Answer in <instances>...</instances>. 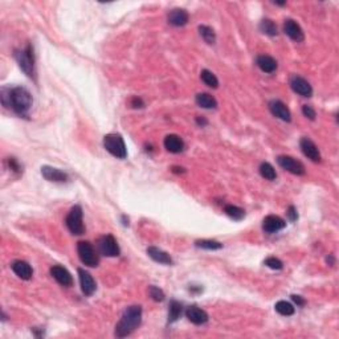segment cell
<instances>
[{"label": "cell", "mask_w": 339, "mask_h": 339, "mask_svg": "<svg viewBox=\"0 0 339 339\" xmlns=\"http://www.w3.org/2000/svg\"><path fill=\"white\" fill-rule=\"evenodd\" d=\"M1 102L4 106L11 108L19 115H27L32 108V96L25 88L16 86L12 89H1Z\"/></svg>", "instance_id": "cell-1"}, {"label": "cell", "mask_w": 339, "mask_h": 339, "mask_svg": "<svg viewBox=\"0 0 339 339\" xmlns=\"http://www.w3.org/2000/svg\"><path fill=\"white\" fill-rule=\"evenodd\" d=\"M140 322H142V308L139 305L130 306L123 312L121 320L115 326V337L125 338L130 336L135 329L139 328Z\"/></svg>", "instance_id": "cell-2"}, {"label": "cell", "mask_w": 339, "mask_h": 339, "mask_svg": "<svg viewBox=\"0 0 339 339\" xmlns=\"http://www.w3.org/2000/svg\"><path fill=\"white\" fill-rule=\"evenodd\" d=\"M104 147L118 159H125L127 156L125 140L119 134H108L104 136Z\"/></svg>", "instance_id": "cell-3"}, {"label": "cell", "mask_w": 339, "mask_h": 339, "mask_svg": "<svg viewBox=\"0 0 339 339\" xmlns=\"http://www.w3.org/2000/svg\"><path fill=\"white\" fill-rule=\"evenodd\" d=\"M16 61L19 64L20 69L23 70L24 73L27 74L28 77H33V73H35V56H33V48L31 45H27V47L21 49V51H17L15 53Z\"/></svg>", "instance_id": "cell-4"}, {"label": "cell", "mask_w": 339, "mask_h": 339, "mask_svg": "<svg viewBox=\"0 0 339 339\" xmlns=\"http://www.w3.org/2000/svg\"><path fill=\"white\" fill-rule=\"evenodd\" d=\"M68 229L70 230V233L73 234H84L85 233V226L82 223V208L80 206H74L72 210L69 211V214L65 220Z\"/></svg>", "instance_id": "cell-5"}, {"label": "cell", "mask_w": 339, "mask_h": 339, "mask_svg": "<svg viewBox=\"0 0 339 339\" xmlns=\"http://www.w3.org/2000/svg\"><path fill=\"white\" fill-rule=\"evenodd\" d=\"M77 252L78 257L81 260L82 264H85L86 266L94 268L98 265V254L94 249V246L90 244L89 241H80L77 244Z\"/></svg>", "instance_id": "cell-6"}, {"label": "cell", "mask_w": 339, "mask_h": 339, "mask_svg": "<svg viewBox=\"0 0 339 339\" xmlns=\"http://www.w3.org/2000/svg\"><path fill=\"white\" fill-rule=\"evenodd\" d=\"M98 249H100L101 254H104L106 257H115L119 254V246H118L117 240L114 238L113 234H106V236L100 238Z\"/></svg>", "instance_id": "cell-7"}, {"label": "cell", "mask_w": 339, "mask_h": 339, "mask_svg": "<svg viewBox=\"0 0 339 339\" xmlns=\"http://www.w3.org/2000/svg\"><path fill=\"white\" fill-rule=\"evenodd\" d=\"M277 163L280 164V167L289 171L294 175H304L305 174V166L301 163L300 160L294 159L292 156L288 155H280L277 158Z\"/></svg>", "instance_id": "cell-8"}, {"label": "cell", "mask_w": 339, "mask_h": 339, "mask_svg": "<svg viewBox=\"0 0 339 339\" xmlns=\"http://www.w3.org/2000/svg\"><path fill=\"white\" fill-rule=\"evenodd\" d=\"M41 175L48 180V182H55V183H65L69 180L67 172L61 171L59 168L51 167V166H43L41 167Z\"/></svg>", "instance_id": "cell-9"}, {"label": "cell", "mask_w": 339, "mask_h": 339, "mask_svg": "<svg viewBox=\"0 0 339 339\" xmlns=\"http://www.w3.org/2000/svg\"><path fill=\"white\" fill-rule=\"evenodd\" d=\"M269 110L270 113L274 115V117L280 118L285 122L292 121V114H290V110L284 102L280 101V100H273L269 102Z\"/></svg>", "instance_id": "cell-10"}, {"label": "cell", "mask_w": 339, "mask_h": 339, "mask_svg": "<svg viewBox=\"0 0 339 339\" xmlns=\"http://www.w3.org/2000/svg\"><path fill=\"white\" fill-rule=\"evenodd\" d=\"M290 86L297 94H300L302 97H312L313 88L305 78L300 77V76H293L290 78Z\"/></svg>", "instance_id": "cell-11"}, {"label": "cell", "mask_w": 339, "mask_h": 339, "mask_svg": "<svg viewBox=\"0 0 339 339\" xmlns=\"http://www.w3.org/2000/svg\"><path fill=\"white\" fill-rule=\"evenodd\" d=\"M300 147L304 152L305 156H308L309 159L313 162H321V152L317 147V144L309 138H302L300 142Z\"/></svg>", "instance_id": "cell-12"}, {"label": "cell", "mask_w": 339, "mask_h": 339, "mask_svg": "<svg viewBox=\"0 0 339 339\" xmlns=\"http://www.w3.org/2000/svg\"><path fill=\"white\" fill-rule=\"evenodd\" d=\"M78 276H80V284H81L82 293L85 296H92L96 289H97V285H96V281L93 280V277L89 272H86L85 269H78Z\"/></svg>", "instance_id": "cell-13"}, {"label": "cell", "mask_w": 339, "mask_h": 339, "mask_svg": "<svg viewBox=\"0 0 339 339\" xmlns=\"http://www.w3.org/2000/svg\"><path fill=\"white\" fill-rule=\"evenodd\" d=\"M285 226H286V223H285L284 219H281L280 216H276V215L266 216L262 222V228L266 233H276L278 230L284 229Z\"/></svg>", "instance_id": "cell-14"}, {"label": "cell", "mask_w": 339, "mask_h": 339, "mask_svg": "<svg viewBox=\"0 0 339 339\" xmlns=\"http://www.w3.org/2000/svg\"><path fill=\"white\" fill-rule=\"evenodd\" d=\"M284 32H285V35H288L290 39L297 41V43L304 41V39H305L304 31H302V28H301L300 25L294 21V20H292V19L285 20Z\"/></svg>", "instance_id": "cell-15"}, {"label": "cell", "mask_w": 339, "mask_h": 339, "mask_svg": "<svg viewBox=\"0 0 339 339\" xmlns=\"http://www.w3.org/2000/svg\"><path fill=\"white\" fill-rule=\"evenodd\" d=\"M51 274L60 285L63 286H72L73 285V277L65 268L60 265H55L51 268Z\"/></svg>", "instance_id": "cell-16"}, {"label": "cell", "mask_w": 339, "mask_h": 339, "mask_svg": "<svg viewBox=\"0 0 339 339\" xmlns=\"http://www.w3.org/2000/svg\"><path fill=\"white\" fill-rule=\"evenodd\" d=\"M188 19H190V15H188V12L186 9H183V8H175V9H172V11H170L167 17L168 23L174 25V27H183V25H186L188 23Z\"/></svg>", "instance_id": "cell-17"}, {"label": "cell", "mask_w": 339, "mask_h": 339, "mask_svg": "<svg viewBox=\"0 0 339 339\" xmlns=\"http://www.w3.org/2000/svg\"><path fill=\"white\" fill-rule=\"evenodd\" d=\"M186 317L190 322L194 325H204L208 321V314L204 312L203 309L198 308V306H191L186 310Z\"/></svg>", "instance_id": "cell-18"}, {"label": "cell", "mask_w": 339, "mask_h": 339, "mask_svg": "<svg viewBox=\"0 0 339 339\" xmlns=\"http://www.w3.org/2000/svg\"><path fill=\"white\" fill-rule=\"evenodd\" d=\"M12 270L15 273L16 276L21 278V280H31L32 274H33V270H32L31 265L25 261H21V260H17V261H13L11 265Z\"/></svg>", "instance_id": "cell-19"}, {"label": "cell", "mask_w": 339, "mask_h": 339, "mask_svg": "<svg viewBox=\"0 0 339 339\" xmlns=\"http://www.w3.org/2000/svg\"><path fill=\"white\" fill-rule=\"evenodd\" d=\"M163 143L166 150L172 152V154H179V152L184 150L183 139L179 135H175V134H170V135L166 136Z\"/></svg>", "instance_id": "cell-20"}, {"label": "cell", "mask_w": 339, "mask_h": 339, "mask_svg": "<svg viewBox=\"0 0 339 339\" xmlns=\"http://www.w3.org/2000/svg\"><path fill=\"white\" fill-rule=\"evenodd\" d=\"M147 254L150 256V258H152L155 262L164 264V265H171L172 264L171 256H170L167 252H164V250L156 248V246H148Z\"/></svg>", "instance_id": "cell-21"}, {"label": "cell", "mask_w": 339, "mask_h": 339, "mask_svg": "<svg viewBox=\"0 0 339 339\" xmlns=\"http://www.w3.org/2000/svg\"><path fill=\"white\" fill-rule=\"evenodd\" d=\"M256 64H257V67L260 68L262 72H265V73H273V72L277 69V61L273 59L272 56L260 55L257 59H256Z\"/></svg>", "instance_id": "cell-22"}, {"label": "cell", "mask_w": 339, "mask_h": 339, "mask_svg": "<svg viewBox=\"0 0 339 339\" xmlns=\"http://www.w3.org/2000/svg\"><path fill=\"white\" fill-rule=\"evenodd\" d=\"M196 104H198L200 108H204V109H215V108L218 106L216 98L208 93L198 94V96H196Z\"/></svg>", "instance_id": "cell-23"}, {"label": "cell", "mask_w": 339, "mask_h": 339, "mask_svg": "<svg viewBox=\"0 0 339 339\" xmlns=\"http://www.w3.org/2000/svg\"><path fill=\"white\" fill-rule=\"evenodd\" d=\"M182 310H183V306L178 301L172 300L170 302V309H168V322L172 324V322H176L179 320L180 316H182Z\"/></svg>", "instance_id": "cell-24"}, {"label": "cell", "mask_w": 339, "mask_h": 339, "mask_svg": "<svg viewBox=\"0 0 339 339\" xmlns=\"http://www.w3.org/2000/svg\"><path fill=\"white\" fill-rule=\"evenodd\" d=\"M274 309H276V312L278 313V314L285 317L293 316L294 312H296L294 306H293L290 302H286V301H278L276 304V306H274Z\"/></svg>", "instance_id": "cell-25"}, {"label": "cell", "mask_w": 339, "mask_h": 339, "mask_svg": "<svg viewBox=\"0 0 339 339\" xmlns=\"http://www.w3.org/2000/svg\"><path fill=\"white\" fill-rule=\"evenodd\" d=\"M224 212H226L230 219H233V220H241V219L245 218V211L237 206H232V204L226 206Z\"/></svg>", "instance_id": "cell-26"}, {"label": "cell", "mask_w": 339, "mask_h": 339, "mask_svg": "<svg viewBox=\"0 0 339 339\" xmlns=\"http://www.w3.org/2000/svg\"><path fill=\"white\" fill-rule=\"evenodd\" d=\"M200 77H202V80H203V82L206 84V85H208L210 88H214V89H216L219 86V80L218 77L215 76L211 70L208 69H204L202 70V73H200Z\"/></svg>", "instance_id": "cell-27"}, {"label": "cell", "mask_w": 339, "mask_h": 339, "mask_svg": "<svg viewBox=\"0 0 339 339\" xmlns=\"http://www.w3.org/2000/svg\"><path fill=\"white\" fill-rule=\"evenodd\" d=\"M195 245L207 250H218L223 248L222 242L216 241V240H198L195 241Z\"/></svg>", "instance_id": "cell-28"}, {"label": "cell", "mask_w": 339, "mask_h": 339, "mask_svg": "<svg viewBox=\"0 0 339 339\" xmlns=\"http://www.w3.org/2000/svg\"><path fill=\"white\" fill-rule=\"evenodd\" d=\"M199 33L207 44H215V41H216V33L208 25H200Z\"/></svg>", "instance_id": "cell-29"}, {"label": "cell", "mask_w": 339, "mask_h": 339, "mask_svg": "<svg viewBox=\"0 0 339 339\" xmlns=\"http://www.w3.org/2000/svg\"><path fill=\"white\" fill-rule=\"evenodd\" d=\"M260 174H261L262 178H265L266 180H274L277 178L276 170L273 167L272 164L268 163V162H264L260 166Z\"/></svg>", "instance_id": "cell-30"}, {"label": "cell", "mask_w": 339, "mask_h": 339, "mask_svg": "<svg viewBox=\"0 0 339 339\" xmlns=\"http://www.w3.org/2000/svg\"><path fill=\"white\" fill-rule=\"evenodd\" d=\"M260 31L268 36H276L278 33L277 32V25L269 19H264L260 23Z\"/></svg>", "instance_id": "cell-31"}, {"label": "cell", "mask_w": 339, "mask_h": 339, "mask_svg": "<svg viewBox=\"0 0 339 339\" xmlns=\"http://www.w3.org/2000/svg\"><path fill=\"white\" fill-rule=\"evenodd\" d=\"M148 294H150V297H151L154 301H156V302H162V301L164 300L163 290H160L158 286H154V285H151V286L148 288Z\"/></svg>", "instance_id": "cell-32"}, {"label": "cell", "mask_w": 339, "mask_h": 339, "mask_svg": "<svg viewBox=\"0 0 339 339\" xmlns=\"http://www.w3.org/2000/svg\"><path fill=\"white\" fill-rule=\"evenodd\" d=\"M265 265L268 266V268H270V269L273 270H280L284 268V264H282V261L281 260H278V258L276 257H268L265 260Z\"/></svg>", "instance_id": "cell-33"}, {"label": "cell", "mask_w": 339, "mask_h": 339, "mask_svg": "<svg viewBox=\"0 0 339 339\" xmlns=\"http://www.w3.org/2000/svg\"><path fill=\"white\" fill-rule=\"evenodd\" d=\"M302 113H304L305 117L309 118V119H312V121H314V119H316V117H317L316 110L313 109V108L310 105H304V106H302Z\"/></svg>", "instance_id": "cell-34"}, {"label": "cell", "mask_w": 339, "mask_h": 339, "mask_svg": "<svg viewBox=\"0 0 339 339\" xmlns=\"http://www.w3.org/2000/svg\"><path fill=\"white\" fill-rule=\"evenodd\" d=\"M286 215H288V218L290 222H296L297 219H298V214H297V210L294 206L289 207L288 211H286Z\"/></svg>", "instance_id": "cell-35"}, {"label": "cell", "mask_w": 339, "mask_h": 339, "mask_svg": "<svg viewBox=\"0 0 339 339\" xmlns=\"http://www.w3.org/2000/svg\"><path fill=\"white\" fill-rule=\"evenodd\" d=\"M292 300L294 304H297V306H305V304H306V301L301 296H297V294H293Z\"/></svg>", "instance_id": "cell-36"}, {"label": "cell", "mask_w": 339, "mask_h": 339, "mask_svg": "<svg viewBox=\"0 0 339 339\" xmlns=\"http://www.w3.org/2000/svg\"><path fill=\"white\" fill-rule=\"evenodd\" d=\"M131 106L134 108H143V101L138 97H134L133 101H131Z\"/></svg>", "instance_id": "cell-37"}, {"label": "cell", "mask_w": 339, "mask_h": 339, "mask_svg": "<svg viewBox=\"0 0 339 339\" xmlns=\"http://www.w3.org/2000/svg\"><path fill=\"white\" fill-rule=\"evenodd\" d=\"M196 122H198V125H200V126H206L207 123H208V121H207V119H204V118H200V117L196 118Z\"/></svg>", "instance_id": "cell-38"}, {"label": "cell", "mask_w": 339, "mask_h": 339, "mask_svg": "<svg viewBox=\"0 0 339 339\" xmlns=\"http://www.w3.org/2000/svg\"><path fill=\"white\" fill-rule=\"evenodd\" d=\"M172 172H175V174H182V172H184V168L174 166V167H172Z\"/></svg>", "instance_id": "cell-39"}, {"label": "cell", "mask_w": 339, "mask_h": 339, "mask_svg": "<svg viewBox=\"0 0 339 339\" xmlns=\"http://www.w3.org/2000/svg\"><path fill=\"white\" fill-rule=\"evenodd\" d=\"M326 261H328V264H330V265H334V256H329L328 258H326Z\"/></svg>", "instance_id": "cell-40"}]
</instances>
